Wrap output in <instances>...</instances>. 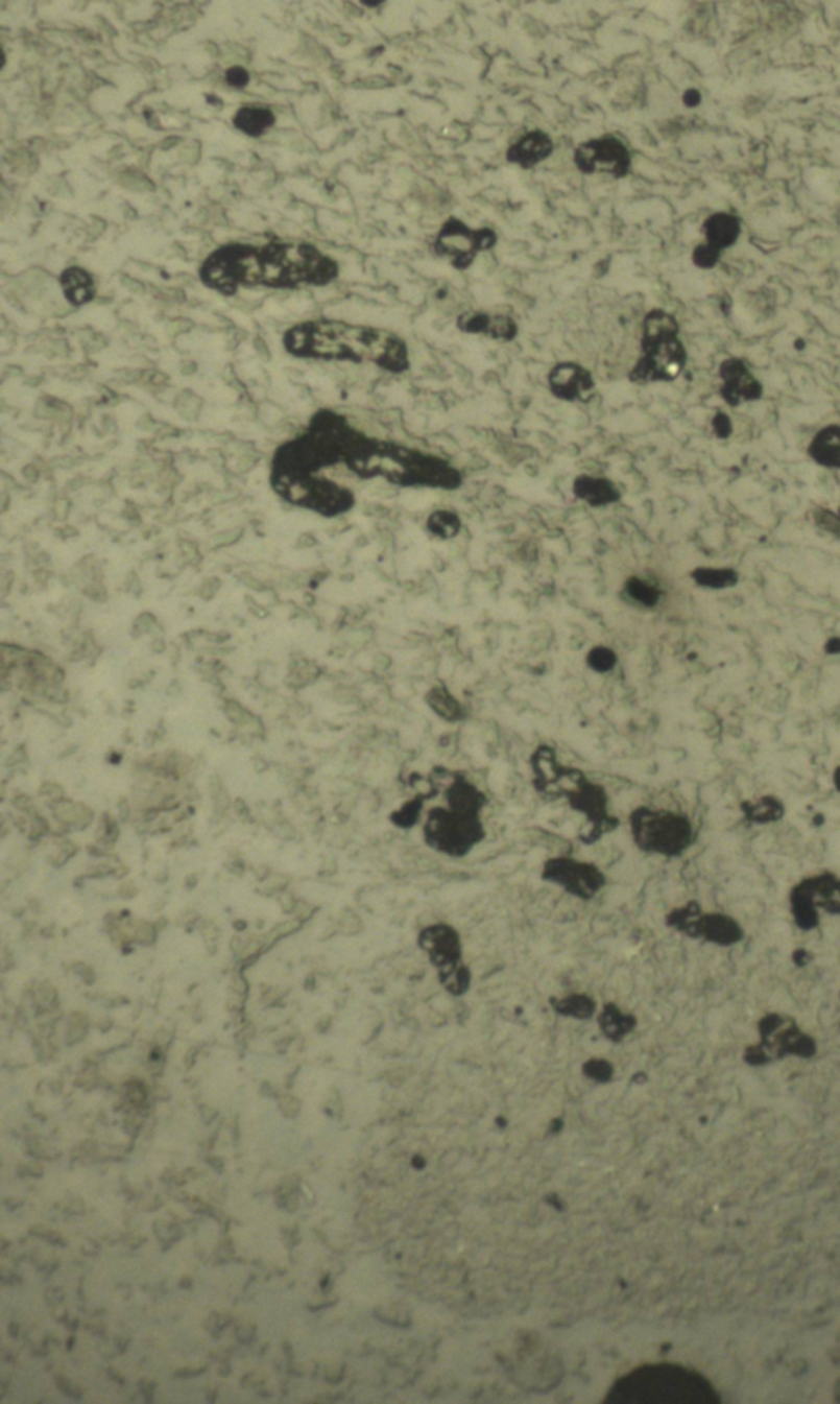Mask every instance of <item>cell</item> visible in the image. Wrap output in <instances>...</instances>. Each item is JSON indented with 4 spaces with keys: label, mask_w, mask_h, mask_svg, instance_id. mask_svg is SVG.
Here are the masks:
<instances>
[{
    "label": "cell",
    "mask_w": 840,
    "mask_h": 1404,
    "mask_svg": "<svg viewBox=\"0 0 840 1404\" xmlns=\"http://www.w3.org/2000/svg\"><path fill=\"white\" fill-rule=\"evenodd\" d=\"M824 651L825 655H831V657L840 655V637H831V639H827V642L824 643Z\"/></svg>",
    "instance_id": "obj_39"
},
{
    "label": "cell",
    "mask_w": 840,
    "mask_h": 1404,
    "mask_svg": "<svg viewBox=\"0 0 840 1404\" xmlns=\"http://www.w3.org/2000/svg\"><path fill=\"white\" fill-rule=\"evenodd\" d=\"M281 499L323 517H338L354 509L355 493L326 476L296 479H269Z\"/></svg>",
    "instance_id": "obj_9"
},
{
    "label": "cell",
    "mask_w": 840,
    "mask_h": 1404,
    "mask_svg": "<svg viewBox=\"0 0 840 1404\" xmlns=\"http://www.w3.org/2000/svg\"><path fill=\"white\" fill-rule=\"evenodd\" d=\"M423 837L426 846L449 858H464L486 838L481 815L452 811L447 806L430 808L424 815Z\"/></svg>",
    "instance_id": "obj_8"
},
{
    "label": "cell",
    "mask_w": 840,
    "mask_h": 1404,
    "mask_svg": "<svg viewBox=\"0 0 840 1404\" xmlns=\"http://www.w3.org/2000/svg\"><path fill=\"white\" fill-rule=\"evenodd\" d=\"M808 456L827 470H840V425L822 427L808 445Z\"/></svg>",
    "instance_id": "obj_23"
},
{
    "label": "cell",
    "mask_w": 840,
    "mask_h": 1404,
    "mask_svg": "<svg viewBox=\"0 0 840 1404\" xmlns=\"http://www.w3.org/2000/svg\"><path fill=\"white\" fill-rule=\"evenodd\" d=\"M550 1007L555 1015L561 1018L576 1019V1021H587L596 1018L598 1015V1001L586 993H572V995L552 996L549 999Z\"/></svg>",
    "instance_id": "obj_25"
},
{
    "label": "cell",
    "mask_w": 840,
    "mask_h": 1404,
    "mask_svg": "<svg viewBox=\"0 0 840 1404\" xmlns=\"http://www.w3.org/2000/svg\"><path fill=\"white\" fill-rule=\"evenodd\" d=\"M437 980L440 986L446 990L453 998H463L469 995L473 986V972L469 965L460 963L452 969L437 972Z\"/></svg>",
    "instance_id": "obj_32"
},
{
    "label": "cell",
    "mask_w": 840,
    "mask_h": 1404,
    "mask_svg": "<svg viewBox=\"0 0 840 1404\" xmlns=\"http://www.w3.org/2000/svg\"><path fill=\"white\" fill-rule=\"evenodd\" d=\"M443 796L447 808L463 814L481 815L489 803L486 792L461 774H452Z\"/></svg>",
    "instance_id": "obj_19"
},
{
    "label": "cell",
    "mask_w": 840,
    "mask_h": 1404,
    "mask_svg": "<svg viewBox=\"0 0 840 1404\" xmlns=\"http://www.w3.org/2000/svg\"><path fill=\"white\" fill-rule=\"evenodd\" d=\"M813 524L817 530H821L825 536L834 537L840 540V516L837 510L825 509V507H814L811 510Z\"/></svg>",
    "instance_id": "obj_35"
},
{
    "label": "cell",
    "mask_w": 840,
    "mask_h": 1404,
    "mask_svg": "<svg viewBox=\"0 0 840 1404\" xmlns=\"http://www.w3.org/2000/svg\"><path fill=\"white\" fill-rule=\"evenodd\" d=\"M741 811L745 820L757 826H767V824L778 823L787 814V808L782 800L773 794H765L759 800L744 801L741 804Z\"/></svg>",
    "instance_id": "obj_26"
},
{
    "label": "cell",
    "mask_w": 840,
    "mask_h": 1404,
    "mask_svg": "<svg viewBox=\"0 0 840 1404\" xmlns=\"http://www.w3.org/2000/svg\"><path fill=\"white\" fill-rule=\"evenodd\" d=\"M833 783L834 788H836V791L839 792L840 794V763L839 765L836 766V768H834Z\"/></svg>",
    "instance_id": "obj_40"
},
{
    "label": "cell",
    "mask_w": 840,
    "mask_h": 1404,
    "mask_svg": "<svg viewBox=\"0 0 840 1404\" xmlns=\"http://www.w3.org/2000/svg\"><path fill=\"white\" fill-rule=\"evenodd\" d=\"M584 663H586L587 668H590L593 673L607 674L613 673V671L616 670V666H618L619 663V657L618 653H616L615 648L599 643V645H595V647L587 650L586 657H584Z\"/></svg>",
    "instance_id": "obj_33"
},
{
    "label": "cell",
    "mask_w": 840,
    "mask_h": 1404,
    "mask_svg": "<svg viewBox=\"0 0 840 1404\" xmlns=\"http://www.w3.org/2000/svg\"><path fill=\"white\" fill-rule=\"evenodd\" d=\"M721 376V398L730 407H739L745 402H757L764 396V386L748 372L742 360H727L719 370Z\"/></svg>",
    "instance_id": "obj_17"
},
{
    "label": "cell",
    "mask_w": 840,
    "mask_h": 1404,
    "mask_svg": "<svg viewBox=\"0 0 840 1404\" xmlns=\"http://www.w3.org/2000/svg\"><path fill=\"white\" fill-rule=\"evenodd\" d=\"M363 5H368V7H380V5H383V2H366L365 0Z\"/></svg>",
    "instance_id": "obj_41"
},
{
    "label": "cell",
    "mask_w": 840,
    "mask_h": 1404,
    "mask_svg": "<svg viewBox=\"0 0 840 1404\" xmlns=\"http://www.w3.org/2000/svg\"><path fill=\"white\" fill-rule=\"evenodd\" d=\"M355 476L384 479L400 487L455 491L464 478L449 459L395 442L380 441L363 433L345 459Z\"/></svg>",
    "instance_id": "obj_3"
},
{
    "label": "cell",
    "mask_w": 840,
    "mask_h": 1404,
    "mask_svg": "<svg viewBox=\"0 0 840 1404\" xmlns=\"http://www.w3.org/2000/svg\"><path fill=\"white\" fill-rule=\"evenodd\" d=\"M629 829L633 846L655 857H681L696 840L690 817L670 809L639 806L629 814Z\"/></svg>",
    "instance_id": "obj_7"
},
{
    "label": "cell",
    "mask_w": 840,
    "mask_h": 1404,
    "mask_svg": "<svg viewBox=\"0 0 840 1404\" xmlns=\"http://www.w3.org/2000/svg\"><path fill=\"white\" fill-rule=\"evenodd\" d=\"M573 161L583 174H609L615 180L626 177L632 165L629 148L613 135L581 143L575 149Z\"/></svg>",
    "instance_id": "obj_14"
},
{
    "label": "cell",
    "mask_w": 840,
    "mask_h": 1404,
    "mask_svg": "<svg viewBox=\"0 0 840 1404\" xmlns=\"http://www.w3.org/2000/svg\"><path fill=\"white\" fill-rule=\"evenodd\" d=\"M424 703L438 719L447 723L463 722L469 717V711L463 703L452 693V689L446 683L430 686L424 694Z\"/></svg>",
    "instance_id": "obj_22"
},
{
    "label": "cell",
    "mask_w": 840,
    "mask_h": 1404,
    "mask_svg": "<svg viewBox=\"0 0 840 1404\" xmlns=\"http://www.w3.org/2000/svg\"><path fill=\"white\" fill-rule=\"evenodd\" d=\"M790 907L794 921L805 930L814 929L819 924L821 912L839 915L840 878L833 872L802 878L791 888Z\"/></svg>",
    "instance_id": "obj_10"
},
{
    "label": "cell",
    "mask_w": 840,
    "mask_h": 1404,
    "mask_svg": "<svg viewBox=\"0 0 840 1404\" xmlns=\"http://www.w3.org/2000/svg\"><path fill=\"white\" fill-rule=\"evenodd\" d=\"M458 330L470 335H484L493 340L512 341L518 337L519 326L514 318L506 314H487L480 310H469L457 318Z\"/></svg>",
    "instance_id": "obj_18"
},
{
    "label": "cell",
    "mask_w": 840,
    "mask_h": 1404,
    "mask_svg": "<svg viewBox=\"0 0 840 1404\" xmlns=\"http://www.w3.org/2000/svg\"><path fill=\"white\" fill-rule=\"evenodd\" d=\"M664 590L652 579L629 576L622 586V596L629 604L641 609H655L664 599Z\"/></svg>",
    "instance_id": "obj_28"
},
{
    "label": "cell",
    "mask_w": 840,
    "mask_h": 1404,
    "mask_svg": "<svg viewBox=\"0 0 840 1404\" xmlns=\"http://www.w3.org/2000/svg\"><path fill=\"white\" fill-rule=\"evenodd\" d=\"M498 243V235L491 229H472L460 218L450 217L440 227L435 238L434 249L438 257L447 258L458 271L469 269L475 263L478 253L489 252Z\"/></svg>",
    "instance_id": "obj_12"
},
{
    "label": "cell",
    "mask_w": 840,
    "mask_h": 1404,
    "mask_svg": "<svg viewBox=\"0 0 840 1404\" xmlns=\"http://www.w3.org/2000/svg\"><path fill=\"white\" fill-rule=\"evenodd\" d=\"M713 432L718 438H729L734 432L733 421L724 412H718L713 419Z\"/></svg>",
    "instance_id": "obj_37"
},
{
    "label": "cell",
    "mask_w": 840,
    "mask_h": 1404,
    "mask_svg": "<svg viewBox=\"0 0 840 1404\" xmlns=\"http://www.w3.org/2000/svg\"><path fill=\"white\" fill-rule=\"evenodd\" d=\"M415 942L435 973L464 963L463 937L452 924L443 921L427 924L418 930Z\"/></svg>",
    "instance_id": "obj_15"
},
{
    "label": "cell",
    "mask_w": 840,
    "mask_h": 1404,
    "mask_svg": "<svg viewBox=\"0 0 840 1404\" xmlns=\"http://www.w3.org/2000/svg\"><path fill=\"white\" fill-rule=\"evenodd\" d=\"M584 1072L590 1078L596 1081H607L613 1078V1067L604 1061H592L584 1065Z\"/></svg>",
    "instance_id": "obj_36"
},
{
    "label": "cell",
    "mask_w": 840,
    "mask_h": 1404,
    "mask_svg": "<svg viewBox=\"0 0 840 1404\" xmlns=\"http://www.w3.org/2000/svg\"><path fill=\"white\" fill-rule=\"evenodd\" d=\"M533 789L545 800H567L570 808L583 815L586 827L581 832L583 843L616 831L619 819L609 811L606 788L590 780L583 769L567 766L558 760L552 746L538 745L530 755Z\"/></svg>",
    "instance_id": "obj_4"
},
{
    "label": "cell",
    "mask_w": 840,
    "mask_h": 1404,
    "mask_svg": "<svg viewBox=\"0 0 840 1404\" xmlns=\"http://www.w3.org/2000/svg\"><path fill=\"white\" fill-rule=\"evenodd\" d=\"M573 496L595 509H603L622 499V490L604 476H576L572 486Z\"/></svg>",
    "instance_id": "obj_20"
},
{
    "label": "cell",
    "mask_w": 840,
    "mask_h": 1404,
    "mask_svg": "<svg viewBox=\"0 0 840 1404\" xmlns=\"http://www.w3.org/2000/svg\"><path fill=\"white\" fill-rule=\"evenodd\" d=\"M599 1029L604 1033V1038L613 1042H621L622 1039L629 1036L638 1027V1019L627 1010L622 1009L616 1003H606L596 1015Z\"/></svg>",
    "instance_id": "obj_24"
},
{
    "label": "cell",
    "mask_w": 840,
    "mask_h": 1404,
    "mask_svg": "<svg viewBox=\"0 0 840 1404\" xmlns=\"http://www.w3.org/2000/svg\"><path fill=\"white\" fill-rule=\"evenodd\" d=\"M424 804H426V796H415L406 801L400 809L392 812L391 823L400 829H411V827L417 826L418 820L426 815L424 814Z\"/></svg>",
    "instance_id": "obj_34"
},
{
    "label": "cell",
    "mask_w": 840,
    "mask_h": 1404,
    "mask_svg": "<svg viewBox=\"0 0 840 1404\" xmlns=\"http://www.w3.org/2000/svg\"><path fill=\"white\" fill-rule=\"evenodd\" d=\"M667 926L690 938L729 947L744 937V930L736 919L722 914H707L698 903L678 906L667 915Z\"/></svg>",
    "instance_id": "obj_13"
},
{
    "label": "cell",
    "mask_w": 840,
    "mask_h": 1404,
    "mask_svg": "<svg viewBox=\"0 0 840 1404\" xmlns=\"http://www.w3.org/2000/svg\"><path fill=\"white\" fill-rule=\"evenodd\" d=\"M541 878L580 901L595 900L607 884L606 873L596 863L569 855L547 858L542 865Z\"/></svg>",
    "instance_id": "obj_11"
},
{
    "label": "cell",
    "mask_w": 840,
    "mask_h": 1404,
    "mask_svg": "<svg viewBox=\"0 0 840 1404\" xmlns=\"http://www.w3.org/2000/svg\"><path fill=\"white\" fill-rule=\"evenodd\" d=\"M553 148H555V145H553V140L549 134L542 130L529 132V134L519 138L514 145L509 146L506 151V161L512 163V165L521 166V168L530 169L550 158Z\"/></svg>",
    "instance_id": "obj_21"
},
{
    "label": "cell",
    "mask_w": 840,
    "mask_h": 1404,
    "mask_svg": "<svg viewBox=\"0 0 840 1404\" xmlns=\"http://www.w3.org/2000/svg\"><path fill=\"white\" fill-rule=\"evenodd\" d=\"M249 76L243 68H231L226 71V82L234 88H245L248 85Z\"/></svg>",
    "instance_id": "obj_38"
},
{
    "label": "cell",
    "mask_w": 840,
    "mask_h": 1404,
    "mask_svg": "<svg viewBox=\"0 0 840 1404\" xmlns=\"http://www.w3.org/2000/svg\"><path fill=\"white\" fill-rule=\"evenodd\" d=\"M283 341L285 349L297 358L371 363L392 375H401L411 367L406 341L400 335L377 327L322 318L292 327Z\"/></svg>",
    "instance_id": "obj_2"
},
{
    "label": "cell",
    "mask_w": 840,
    "mask_h": 1404,
    "mask_svg": "<svg viewBox=\"0 0 840 1404\" xmlns=\"http://www.w3.org/2000/svg\"><path fill=\"white\" fill-rule=\"evenodd\" d=\"M461 517L452 509H437L427 517L426 530L437 540H453L460 536Z\"/></svg>",
    "instance_id": "obj_30"
},
{
    "label": "cell",
    "mask_w": 840,
    "mask_h": 1404,
    "mask_svg": "<svg viewBox=\"0 0 840 1404\" xmlns=\"http://www.w3.org/2000/svg\"><path fill=\"white\" fill-rule=\"evenodd\" d=\"M272 123L274 115L263 108H243L234 117V125L249 137H261Z\"/></svg>",
    "instance_id": "obj_31"
},
{
    "label": "cell",
    "mask_w": 840,
    "mask_h": 1404,
    "mask_svg": "<svg viewBox=\"0 0 840 1404\" xmlns=\"http://www.w3.org/2000/svg\"><path fill=\"white\" fill-rule=\"evenodd\" d=\"M342 413L320 409L308 429L278 447L272 455L269 479H296L322 475L327 468L345 463L352 448L363 436Z\"/></svg>",
    "instance_id": "obj_5"
},
{
    "label": "cell",
    "mask_w": 840,
    "mask_h": 1404,
    "mask_svg": "<svg viewBox=\"0 0 840 1404\" xmlns=\"http://www.w3.org/2000/svg\"><path fill=\"white\" fill-rule=\"evenodd\" d=\"M338 264L309 243L272 241L268 245L222 246L203 261L200 280L214 291L234 295L240 286H326L337 280Z\"/></svg>",
    "instance_id": "obj_1"
},
{
    "label": "cell",
    "mask_w": 840,
    "mask_h": 1404,
    "mask_svg": "<svg viewBox=\"0 0 840 1404\" xmlns=\"http://www.w3.org/2000/svg\"><path fill=\"white\" fill-rule=\"evenodd\" d=\"M62 287L65 298L76 307L91 303L96 295L93 276L89 275L86 269L77 268V266L68 268L63 272Z\"/></svg>",
    "instance_id": "obj_27"
},
{
    "label": "cell",
    "mask_w": 840,
    "mask_h": 1404,
    "mask_svg": "<svg viewBox=\"0 0 840 1404\" xmlns=\"http://www.w3.org/2000/svg\"><path fill=\"white\" fill-rule=\"evenodd\" d=\"M690 576L698 588L711 591L730 590L741 581L739 571L729 567H698Z\"/></svg>",
    "instance_id": "obj_29"
},
{
    "label": "cell",
    "mask_w": 840,
    "mask_h": 1404,
    "mask_svg": "<svg viewBox=\"0 0 840 1404\" xmlns=\"http://www.w3.org/2000/svg\"><path fill=\"white\" fill-rule=\"evenodd\" d=\"M678 333V322L665 310L653 309L645 315L642 355L630 370V383H672L681 375L688 356Z\"/></svg>",
    "instance_id": "obj_6"
},
{
    "label": "cell",
    "mask_w": 840,
    "mask_h": 1404,
    "mask_svg": "<svg viewBox=\"0 0 840 1404\" xmlns=\"http://www.w3.org/2000/svg\"><path fill=\"white\" fill-rule=\"evenodd\" d=\"M550 392L565 402L592 401L596 396V381L592 372L575 361H561L547 376Z\"/></svg>",
    "instance_id": "obj_16"
},
{
    "label": "cell",
    "mask_w": 840,
    "mask_h": 1404,
    "mask_svg": "<svg viewBox=\"0 0 840 1404\" xmlns=\"http://www.w3.org/2000/svg\"><path fill=\"white\" fill-rule=\"evenodd\" d=\"M837 513H839V516H840V502H839V507H837Z\"/></svg>",
    "instance_id": "obj_42"
}]
</instances>
